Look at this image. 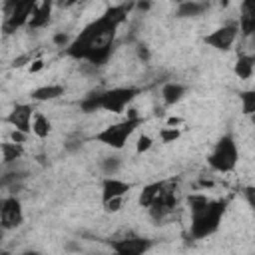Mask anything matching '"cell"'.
<instances>
[{"label": "cell", "instance_id": "6da1fadb", "mask_svg": "<svg viewBox=\"0 0 255 255\" xmlns=\"http://www.w3.org/2000/svg\"><path fill=\"white\" fill-rule=\"evenodd\" d=\"M131 4L110 6L98 20L90 22L76 40L66 46V54L76 60H86L94 66H102L108 62L114 50V40L118 26L126 20Z\"/></svg>", "mask_w": 255, "mask_h": 255}, {"label": "cell", "instance_id": "7a4b0ae2", "mask_svg": "<svg viewBox=\"0 0 255 255\" xmlns=\"http://www.w3.org/2000/svg\"><path fill=\"white\" fill-rule=\"evenodd\" d=\"M187 203H189V211H191V227H189L191 237L203 239V237L215 233L221 223V217L225 213L227 201L225 199L211 201L205 195L197 193V195H189Z\"/></svg>", "mask_w": 255, "mask_h": 255}, {"label": "cell", "instance_id": "3957f363", "mask_svg": "<svg viewBox=\"0 0 255 255\" xmlns=\"http://www.w3.org/2000/svg\"><path fill=\"white\" fill-rule=\"evenodd\" d=\"M141 122H143V120L137 116V112H135V110H129V114H128V118H126L124 122L104 128L100 133H96V139H98L100 143H104V145L114 147V149H122V147L126 145L128 137L135 131V128L141 126Z\"/></svg>", "mask_w": 255, "mask_h": 255}, {"label": "cell", "instance_id": "277c9868", "mask_svg": "<svg viewBox=\"0 0 255 255\" xmlns=\"http://www.w3.org/2000/svg\"><path fill=\"white\" fill-rule=\"evenodd\" d=\"M237 157H239V151H237L235 139H233L231 135H223V137L215 143V147H213L211 155L207 157V161H209V165H211L215 171L229 173V171L235 169Z\"/></svg>", "mask_w": 255, "mask_h": 255}, {"label": "cell", "instance_id": "5b68a950", "mask_svg": "<svg viewBox=\"0 0 255 255\" xmlns=\"http://www.w3.org/2000/svg\"><path fill=\"white\" fill-rule=\"evenodd\" d=\"M36 8L34 0H12L4 4V12H6V20L2 24V30L6 34H12L16 28L28 24L32 12Z\"/></svg>", "mask_w": 255, "mask_h": 255}, {"label": "cell", "instance_id": "8992f818", "mask_svg": "<svg viewBox=\"0 0 255 255\" xmlns=\"http://www.w3.org/2000/svg\"><path fill=\"white\" fill-rule=\"evenodd\" d=\"M139 94L137 88H114L108 92H100V108L112 114H122L124 108Z\"/></svg>", "mask_w": 255, "mask_h": 255}, {"label": "cell", "instance_id": "52a82bcc", "mask_svg": "<svg viewBox=\"0 0 255 255\" xmlns=\"http://www.w3.org/2000/svg\"><path fill=\"white\" fill-rule=\"evenodd\" d=\"M175 205H177V193H175V187L163 183L161 191L155 195V199L151 201V205H149L147 209H149V215H151L155 221H159V219H163L167 213H171V211L175 209Z\"/></svg>", "mask_w": 255, "mask_h": 255}, {"label": "cell", "instance_id": "ba28073f", "mask_svg": "<svg viewBox=\"0 0 255 255\" xmlns=\"http://www.w3.org/2000/svg\"><path fill=\"white\" fill-rule=\"evenodd\" d=\"M153 245L147 237H124V239H110V247L116 255H143Z\"/></svg>", "mask_w": 255, "mask_h": 255}, {"label": "cell", "instance_id": "9c48e42d", "mask_svg": "<svg viewBox=\"0 0 255 255\" xmlns=\"http://www.w3.org/2000/svg\"><path fill=\"white\" fill-rule=\"evenodd\" d=\"M22 221H24V213H22L20 201L16 197L2 199V207H0V229L20 227Z\"/></svg>", "mask_w": 255, "mask_h": 255}, {"label": "cell", "instance_id": "30bf717a", "mask_svg": "<svg viewBox=\"0 0 255 255\" xmlns=\"http://www.w3.org/2000/svg\"><path fill=\"white\" fill-rule=\"evenodd\" d=\"M237 34H239L237 24H225V26L217 28L215 32H211L209 36H205V44H209L215 50H223L225 52V50L231 48V44L235 42Z\"/></svg>", "mask_w": 255, "mask_h": 255}, {"label": "cell", "instance_id": "8fae6325", "mask_svg": "<svg viewBox=\"0 0 255 255\" xmlns=\"http://www.w3.org/2000/svg\"><path fill=\"white\" fill-rule=\"evenodd\" d=\"M32 106H28V104H16L14 108H12V112L6 116V122L14 128V129H18V131H24V133H30L32 131Z\"/></svg>", "mask_w": 255, "mask_h": 255}, {"label": "cell", "instance_id": "7c38bea8", "mask_svg": "<svg viewBox=\"0 0 255 255\" xmlns=\"http://www.w3.org/2000/svg\"><path fill=\"white\" fill-rule=\"evenodd\" d=\"M129 189H131V185L128 181H122L116 177H106L102 181V203L116 199V197H124Z\"/></svg>", "mask_w": 255, "mask_h": 255}, {"label": "cell", "instance_id": "4fadbf2b", "mask_svg": "<svg viewBox=\"0 0 255 255\" xmlns=\"http://www.w3.org/2000/svg\"><path fill=\"white\" fill-rule=\"evenodd\" d=\"M50 16H52V2L50 0L48 2H42L40 6L36 4L34 12H32V16L28 20V26L30 28H44V26H48Z\"/></svg>", "mask_w": 255, "mask_h": 255}, {"label": "cell", "instance_id": "5bb4252c", "mask_svg": "<svg viewBox=\"0 0 255 255\" xmlns=\"http://www.w3.org/2000/svg\"><path fill=\"white\" fill-rule=\"evenodd\" d=\"M243 36H251L255 32V14L251 10V4L249 2H243L241 6V16H239V26Z\"/></svg>", "mask_w": 255, "mask_h": 255}, {"label": "cell", "instance_id": "9a60e30c", "mask_svg": "<svg viewBox=\"0 0 255 255\" xmlns=\"http://www.w3.org/2000/svg\"><path fill=\"white\" fill-rule=\"evenodd\" d=\"M183 94H185V88H183L181 84L169 82V84H165V86L161 88V98H163V102H165L167 106L177 104V102L183 98Z\"/></svg>", "mask_w": 255, "mask_h": 255}, {"label": "cell", "instance_id": "2e32d148", "mask_svg": "<svg viewBox=\"0 0 255 255\" xmlns=\"http://www.w3.org/2000/svg\"><path fill=\"white\" fill-rule=\"evenodd\" d=\"M207 8H209L207 2H193V0H191V2H181L179 8H177V16H179V18L199 16V14H203Z\"/></svg>", "mask_w": 255, "mask_h": 255}, {"label": "cell", "instance_id": "e0dca14e", "mask_svg": "<svg viewBox=\"0 0 255 255\" xmlns=\"http://www.w3.org/2000/svg\"><path fill=\"white\" fill-rule=\"evenodd\" d=\"M163 183H165V181H155V183H149V185H145V187L141 189V193H139V199H137V203H139L141 207H149V205H151V201L155 199V195L161 191Z\"/></svg>", "mask_w": 255, "mask_h": 255}, {"label": "cell", "instance_id": "ac0fdd59", "mask_svg": "<svg viewBox=\"0 0 255 255\" xmlns=\"http://www.w3.org/2000/svg\"><path fill=\"white\" fill-rule=\"evenodd\" d=\"M64 94V88L62 86H42L38 90L32 92V98L38 100V102H48V100H54V98H60Z\"/></svg>", "mask_w": 255, "mask_h": 255}, {"label": "cell", "instance_id": "d6986e66", "mask_svg": "<svg viewBox=\"0 0 255 255\" xmlns=\"http://www.w3.org/2000/svg\"><path fill=\"white\" fill-rule=\"evenodd\" d=\"M253 56H239L237 58V64H235V74L241 78V80H247L253 76Z\"/></svg>", "mask_w": 255, "mask_h": 255}, {"label": "cell", "instance_id": "ffe728a7", "mask_svg": "<svg viewBox=\"0 0 255 255\" xmlns=\"http://www.w3.org/2000/svg\"><path fill=\"white\" fill-rule=\"evenodd\" d=\"M0 149H2V155H4V161H6V163L16 161V159L22 157V153H24L22 145H18V143H14V141H6V143H2Z\"/></svg>", "mask_w": 255, "mask_h": 255}, {"label": "cell", "instance_id": "44dd1931", "mask_svg": "<svg viewBox=\"0 0 255 255\" xmlns=\"http://www.w3.org/2000/svg\"><path fill=\"white\" fill-rule=\"evenodd\" d=\"M50 129H52L50 120H48L46 116H42V114H36V116H34V124H32V131H34L38 137H48Z\"/></svg>", "mask_w": 255, "mask_h": 255}, {"label": "cell", "instance_id": "7402d4cb", "mask_svg": "<svg viewBox=\"0 0 255 255\" xmlns=\"http://www.w3.org/2000/svg\"><path fill=\"white\" fill-rule=\"evenodd\" d=\"M80 108H82V112H86V114H92V112L100 110V92H98V94H90V96H86V98L82 100Z\"/></svg>", "mask_w": 255, "mask_h": 255}, {"label": "cell", "instance_id": "603a6c76", "mask_svg": "<svg viewBox=\"0 0 255 255\" xmlns=\"http://www.w3.org/2000/svg\"><path fill=\"white\" fill-rule=\"evenodd\" d=\"M239 100L243 102V112L247 114V116H251L253 112H255V92H241L239 94Z\"/></svg>", "mask_w": 255, "mask_h": 255}, {"label": "cell", "instance_id": "cb8c5ba5", "mask_svg": "<svg viewBox=\"0 0 255 255\" xmlns=\"http://www.w3.org/2000/svg\"><path fill=\"white\" fill-rule=\"evenodd\" d=\"M118 167H120V157L110 155V157H104V159H102V169H104L108 175H110V173H116Z\"/></svg>", "mask_w": 255, "mask_h": 255}, {"label": "cell", "instance_id": "d4e9b609", "mask_svg": "<svg viewBox=\"0 0 255 255\" xmlns=\"http://www.w3.org/2000/svg\"><path fill=\"white\" fill-rule=\"evenodd\" d=\"M159 137H161L163 143L175 141L179 137V129H175V128H163V129H159Z\"/></svg>", "mask_w": 255, "mask_h": 255}, {"label": "cell", "instance_id": "484cf974", "mask_svg": "<svg viewBox=\"0 0 255 255\" xmlns=\"http://www.w3.org/2000/svg\"><path fill=\"white\" fill-rule=\"evenodd\" d=\"M151 137L149 135H139L137 137V145H135V149H137V153H143V151H147L149 147H151Z\"/></svg>", "mask_w": 255, "mask_h": 255}, {"label": "cell", "instance_id": "4316f807", "mask_svg": "<svg viewBox=\"0 0 255 255\" xmlns=\"http://www.w3.org/2000/svg\"><path fill=\"white\" fill-rule=\"evenodd\" d=\"M26 139H28V133H24V131H18V129H12V131H10V141H14V143L22 145Z\"/></svg>", "mask_w": 255, "mask_h": 255}, {"label": "cell", "instance_id": "83f0119b", "mask_svg": "<svg viewBox=\"0 0 255 255\" xmlns=\"http://www.w3.org/2000/svg\"><path fill=\"white\" fill-rule=\"evenodd\" d=\"M122 203H124V197H116V199L106 201L104 207H106V211H118V209L122 207Z\"/></svg>", "mask_w": 255, "mask_h": 255}, {"label": "cell", "instance_id": "f1b7e54d", "mask_svg": "<svg viewBox=\"0 0 255 255\" xmlns=\"http://www.w3.org/2000/svg\"><path fill=\"white\" fill-rule=\"evenodd\" d=\"M54 44H58V46H68V36H66V34H56V36H54Z\"/></svg>", "mask_w": 255, "mask_h": 255}, {"label": "cell", "instance_id": "f546056e", "mask_svg": "<svg viewBox=\"0 0 255 255\" xmlns=\"http://www.w3.org/2000/svg\"><path fill=\"white\" fill-rule=\"evenodd\" d=\"M137 56H139L141 60H147V58H149V52H147V48H145V46H137Z\"/></svg>", "mask_w": 255, "mask_h": 255}, {"label": "cell", "instance_id": "4dcf8cb0", "mask_svg": "<svg viewBox=\"0 0 255 255\" xmlns=\"http://www.w3.org/2000/svg\"><path fill=\"white\" fill-rule=\"evenodd\" d=\"M66 147H68V149H70V151H72V149H76V147H80V139H70V141H68V145H66Z\"/></svg>", "mask_w": 255, "mask_h": 255}, {"label": "cell", "instance_id": "1f68e13d", "mask_svg": "<svg viewBox=\"0 0 255 255\" xmlns=\"http://www.w3.org/2000/svg\"><path fill=\"white\" fill-rule=\"evenodd\" d=\"M42 66H44V62H42V60H36L34 66H30V70H32V72H38V70H42Z\"/></svg>", "mask_w": 255, "mask_h": 255}, {"label": "cell", "instance_id": "d6a6232c", "mask_svg": "<svg viewBox=\"0 0 255 255\" xmlns=\"http://www.w3.org/2000/svg\"><path fill=\"white\" fill-rule=\"evenodd\" d=\"M28 60V56H22V58H18V60H14V66H22L24 62Z\"/></svg>", "mask_w": 255, "mask_h": 255}, {"label": "cell", "instance_id": "836d02e7", "mask_svg": "<svg viewBox=\"0 0 255 255\" xmlns=\"http://www.w3.org/2000/svg\"><path fill=\"white\" fill-rule=\"evenodd\" d=\"M167 124H169V126H177V124H181V120H179V118H169Z\"/></svg>", "mask_w": 255, "mask_h": 255}, {"label": "cell", "instance_id": "e575fe53", "mask_svg": "<svg viewBox=\"0 0 255 255\" xmlns=\"http://www.w3.org/2000/svg\"><path fill=\"white\" fill-rule=\"evenodd\" d=\"M22 255H40V253H36V251H26V253H22Z\"/></svg>", "mask_w": 255, "mask_h": 255}, {"label": "cell", "instance_id": "d590c367", "mask_svg": "<svg viewBox=\"0 0 255 255\" xmlns=\"http://www.w3.org/2000/svg\"><path fill=\"white\" fill-rule=\"evenodd\" d=\"M0 255H10V253H8V251H2V253H0Z\"/></svg>", "mask_w": 255, "mask_h": 255}, {"label": "cell", "instance_id": "8d00e7d4", "mask_svg": "<svg viewBox=\"0 0 255 255\" xmlns=\"http://www.w3.org/2000/svg\"><path fill=\"white\" fill-rule=\"evenodd\" d=\"M0 243H2V229H0Z\"/></svg>", "mask_w": 255, "mask_h": 255}, {"label": "cell", "instance_id": "74e56055", "mask_svg": "<svg viewBox=\"0 0 255 255\" xmlns=\"http://www.w3.org/2000/svg\"><path fill=\"white\" fill-rule=\"evenodd\" d=\"M0 207H2V201H0Z\"/></svg>", "mask_w": 255, "mask_h": 255}]
</instances>
